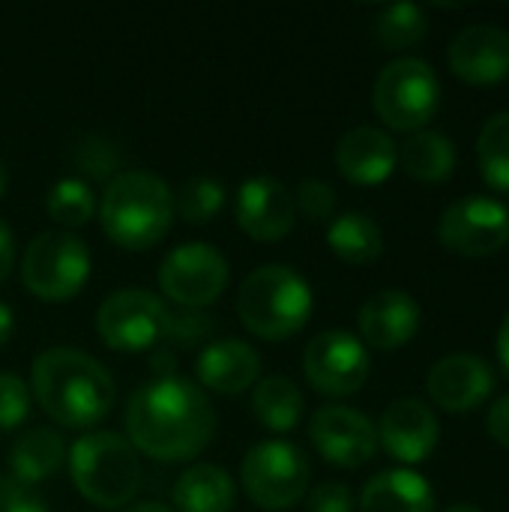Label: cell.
<instances>
[{"instance_id":"1","label":"cell","mask_w":509,"mask_h":512,"mask_svg":"<svg viewBox=\"0 0 509 512\" xmlns=\"http://www.w3.org/2000/svg\"><path fill=\"white\" fill-rule=\"evenodd\" d=\"M126 441L135 453L177 465L201 456L216 432V411L210 396L189 378L168 375L141 384L123 414Z\"/></svg>"},{"instance_id":"2","label":"cell","mask_w":509,"mask_h":512,"mask_svg":"<svg viewBox=\"0 0 509 512\" xmlns=\"http://www.w3.org/2000/svg\"><path fill=\"white\" fill-rule=\"evenodd\" d=\"M36 405L63 429H93L117 399L111 372L78 348H48L30 366Z\"/></svg>"},{"instance_id":"3","label":"cell","mask_w":509,"mask_h":512,"mask_svg":"<svg viewBox=\"0 0 509 512\" xmlns=\"http://www.w3.org/2000/svg\"><path fill=\"white\" fill-rule=\"evenodd\" d=\"M174 216V192L153 171H120L99 201L105 237L129 252L159 246L171 231Z\"/></svg>"},{"instance_id":"4","label":"cell","mask_w":509,"mask_h":512,"mask_svg":"<svg viewBox=\"0 0 509 512\" xmlns=\"http://www.w3.org/2000/svg\"><path fill=\"white\" fill-rule=\"evenodd\" d=\"M315 309L312 285L303 273L285 264H264L252 270L237 294V315L243 327L264 342H285L297 336Z\"/></svg>"},{"instance_id":"5","label":"cell","mask_w":509,"mask_h":512,"mask_svg":"<svg viewBox=\"0 0 509 512\" xmlns=\"http://www.w3.org/2000/svg\"><path fill=\"white\" fill-rule=\"evenodd\" d=\"M75 492L96 510H123L141 489L135 447L117 432H84L66 447Z\"/></svg>"},{"instance_id":"6","label":"cell","mask_w":509,"mask_h":512,"mask_svg":"<svg viewBox=\"0 0 509 512\" xmlns=\"http://www.w3.org/2000/svg\"><path fill=\"white\" fill-rule=\"evenodd\" d=\"M375 114L396 132H420L441 108V78L423 57L390 60L372 87Z\"/></svg>"},{"instance_id":"7","label":"cell","mask_w":509,"mask_h":512,"mask_svg":"<svg viewBox=\"0 0 509 512\" xmlns=\"http://www.w3.org/2000/svg\"><path fill=\"white\" fill-rule=\"evenodd\" d=\"M90 279V249L75 231H42L21 255L24 288L45 303H66Z\"/></svg>"},{"instance_id":"8","label":"cell","mask_w":509,"mask_h":512,"mask_svg":"<svg viewBox=\"0 0 509 512\" xmlns=\"http://www.w3.org/2000/svg\"><path fill=\"white\" fill-rule=\"evenodd\" d=\"M309 459L306 453L285 441L270 438L255 444L240 462V483L258 510H291L309 492Z\"/></svg>"},{"instance_id":"9","label":"cell","mask_w":509,"mask_h":512,"mask_svg":"<svg viewBox=\"0 0 509 512\" xmlns=\"http://www.w3.org/2000/svg\"><path fill=\"white\" fill-rule=\"evenodd\" d=\"M171 318L174 312L153 291L120 288L102 300L96 312V333L111 351L141 354L168 339Z\"/></svg>"},{"instance_id":"10","label":"cell","mask_w":509,"mask_h":512,"mask_svg":"<svg viewBox=\"0 0 509 512\" xmlns=\"http://www.w3.org/2000/svg\"><path fill=\"white\" fill-rule=\"evenodd\" d=\"M231 282L225 255L210 243H180L159 264V288L180 309L213 306Z\"/></svg>"},{"instance_id":"11","label":"cell","mask_w":509,"mask_h":512,"mask_svg":"<svg viewBox=\"0 0 509 512\" xmlns=\"http://www.w3.org/2000/svg\"><path fill=\"white\" fill-rule=\"evenodd\" d=\"M369 351L360 336L348 330H324L309 339L303 351V375L315 393L330 399L354 396L369 381Z\"/></svg>"},{"instance_id":"12","label":"cell","mask_w":509,"mask_h":512,"mask_svg":"<svg viewBox=\"0 0 509 512\" xmlns=\"http://www.w3.org/2000/svg\"><path fill=\"white\" fill-rule=\"evenodd\" d=\"M438 240L462 258H489L509 243V210L495 195H465L441 213Z\"/></svg>"},{"instance_id":"13","label":"cell","mask_w":509,"mask_h":512,"mask_svg":"<svg viewBox=\"0 0 509 512\" xmlns=\"http://www.w3.org/2000/svg\"><path fill=\"white\" fill-rule=\"evenodd\" d=\"M309 441L327 465L354 471L375 459L378 426L348 405H324L309 420Z\"/></svg>"},{"instance_id":"14","label":"cell","mask_w":509,"mask_h":512,"mask_svg":"<svg viewBox=\"0 0 509 512\" xmlns=\"http://www.w3.org/2000/svg\"><path fill=\"white\" fill-rule=\"evenodd\" d=\"M234 222L255 243H279L297 222L294 192L270 174H255L234 195Z\"/></svg>"},{"instance_id":"15","label":"cell","mask_w":509,"mask_h":512,"mask_svg":"<svg viewBox=\"0 0 509 512\" xmlns=\"http://www.w3.org/2000/svg\"><path fill=\"white\" fill-rule=\"evenodd\" d=\"M441 444V423L423 399H396L378 423V447L405 468L423 465Z\"/></svg>"},{"instance_id":"16","label":"cell","mask_w":509,"mask_h":512,"mask_svg":"<svg viewBox=\"0 0 509 512\" xmlns=\"http://www.w3.org/2000/svg\"><path fill=\"white\" fill-rule=\"evenodd\" d=\"M429 399L447 414L483 408L495 393V372L480 354H447L426 375Z\"/></svg>"},{"instance_id":"17","label":"cell","mask_w":509,"mask_h":512,"mask_svg":"<svg viewBox=\"0 0 509 512\" xmlns=\"http://www.w3.org/2000/svg\"><path fill=\"white\" fill-rule=\"evenodd\" d=\"M450 72L474 87H489L509 78V30L501 24H468L447 48Z\"/></svg>"},{"instance_id":"18","label":"cell","mask_w":509,"mask_h":512,"mask_svg":"<svg viewBox=\"0 0 509 512\" xmlns=\"http://www.w3.org/2000/svg\"><path fill=\"white\" fill-rule=\"evenodd\" d=\"M420 324V303L402 288H384L372 294L357 315V327L363 336L360 342L375 351H396L408 345L417 336Z\"/></svg>"},{"instance_id":"19","label":"cell","mask_w":509,"mask_h":512,"mask_svg":"<svg viewBox=\"0 0 509 512\" xmlns=\"http://www.w3.org/2000/svg\"><path fill=\"white\" fill-rule=\"evenodd\" d=\"M336 168L354 186H381L399 165V147L378 126H354L336 144Z\"/></svg>"},{"instance_id":"20","label":"cell","mask_w":509,"mask_h":512,"mask_svg":"<svg viewBox=\"0 0 509 512\" xmlns=\"http://www.w3.org/2000/svg\"><path fill=\"white\" fill-rule=\"evenodd\" d=\"M195 378L201 390H213L219 396H237L258 384L261 357L243 339H216L201 348L195 360Z\"/></svg>"},{"instance_id":"21","label":"cell","mask_w":509,"mask_h":512,"mask_svg":"<svg viewBox=\"0 0 509 512\" xmlns=\"http://www.w3.org/2000/svg\"><path fill=\"white\" fill-rule=\"evenodd\" d=\"M360 512H435V489L411 468H390L363 486Z\"/></svg>"},{"instance_id":"22","label":"cell","mask_w":509,"mask_h":512,"mask_svg":"<svg viewBox=\"0 0 509 512\" xmlns=\"http://www.w3.org/2000/svg\"><path fill=\"white\" fill-rule=\"evenodd\" d=\"M174 512H231L237 504L234 477L210 462L186 468L171 489Z\"/></svg>"},{"instance_id":"23","label":"cell","mask_w":509,"mask_h":512,"mask_svg":"<svg viewBox=\"0 0 509 512\" xmlns=\"http://www.w3.org/2000/svg\"><path fill=\"white\" fill-rule=\"evenodd\" d=\"M66 462V444L60 432L48 426H36L30 432H21L18 441L9 450V474L21 480L24 486H39L51 474H57Z\"/></svg>"},{"instance_id":"24","label":"cell","mask_w":509,"mask_h":512,"mask_svg":"<svg viewBox=\"0 0 509 512\" xmlns=\"http://www.w3.org/2000/svg\"><path fill=\"white\" fill-rule=\"evenodd\" d=\"M459 162L456 144L450 135L435 129H420L399 144V165L408 177L420 183H444L453 177Z\"/></svg>"},{"instance_id":"25","label":"cell","mask_w":509,"mask_h":512,"mask_svg":"<svg viewBox=\"0 0 509 512\" xmlns=\"http://www.w3.org/2000/svg\"><path fill=\"white\" fill-rule=\"evenodd\" d=\"M327 246L342 264L369 267L384 252V231L372 216L348 210L342 216H333V222L327 225Z\"/></svg>"},{"instance_id":"26","label":"cell","mask_w":509,"mask_h":512,"mask_svg":"<svg viewBox=\"0 0 509 512\" xmlns=\"http://www.w3.org/2000/svg\"><path fill=\"white\" fill-rule=\"evenodd\" d=\"M303 411H306V399L291 378L270 375V378L255 384L252 414L264 429H270L276 435L294 432L303 420Z\"/></svg>"},{"instance_id":"27","label":"cell","mask_w":509,"mask_h":512,"mask_svg":"<svg viewBox=\"0 0 509 512\" xmlns=\"http://www.w3.org/2000/svg\"><path fill=\"white\" fill-rule=\"evenodd\" d=\"M477 159L492 192L509 195V111L492 114L477 135Z\"/></svg>"},{"instance_id":"28","label":"cell","mask_w":509,"mask_h":512,"mask_svg":"<svg viewBox=\"0 0 509 512\" xmlns=\"http://www.w3.org/2000/svg\"><path fill=\"white\" fill-rule=\"evenodd\" d=\"M429 30V15L417 3H390L375 15V36L387 51L414 48Z\"/></svg>"},{"instance_id":"29","label":"cell","mask_w":509,"mask_h":512,"mask_svg":"<svg viewBox=\"0 0 509 512\" xmlns=\"http://www.w3.org/2000/svg\"><path fill=\"white\" fill-rule=\"evenodd\" d=\"M48 216L63 225V231L84 228L96 216V192L81 177H63L51 186L45 198Z\"/></svg>"},{"instance_id":"30","label":"cell","mask_w":509,"mask_h":512,"mask_svg":"<svg viewBox=\"0 0 509 512\" xmlns=\"http://www.w3.org/2000/svg\"><path fill=\"white\" fill-rule=\"evenodd\" d=\"M225 186L213 177H192L174 195V213L189 225H207L225 207Z\"/></svg>"},{"instance_id":"31","label":"cell","mask_w":509,"mask_h":512,"mask_svg":"<svg viewBox=\"0 0 509 512\" xmlns=\"http://www.w3.org/2000/svg\"><path fill=\"white\" fill-rule=\"evenodd\" d=\"M72 156H75L78 171L84 177H90V180H108L111 183L123 171L120 168L123 156H120L117 144L111 138H105V135H84L75 144V153Z\"/></svg>"},{"instance_id":"32","label":"cell","mask_w":509,"mask_h":512,"mask_svg":"<svg viewBox=\"0 0 509 512\" xmlns=\"http://www.w3.org/2000/svg\"><path fill=\"white\" fill-rule=\"evenodd\" d=\"M30 417V387L15 372H0V432H15Z\"/></svg>"},{"instance_id":"33","label":"cell","mask_w":509,"mask_h":512,"mask_svg":"<svg viewBox=\"0 0 509 512\" xmlns=\"http://www.w3.org/2000/svg\"><path fill=\"white\" fill-rule=\"evenodd\" d=\"M294 207L303 219H309L312 225L318 222H333L336 216V189L327 180L318 177H306L297 192H294Z\"/></svg>"},{"instance_id":"34","label":"cell","mask_w":509,"mask_h":512,"mask_svg":"<svg viewBox=\"0 0 509 512\" xmlns=\"http://www.w3.org/2000/svg\"><path fill=\"white\" fill-rule=\"evenodd\" d=\"M0 512H48V507L33 486H24L12 474H0Z\"/></svg>"},{"instance_id":"35","label":"cell","mask_w":509,"mask_h":512,"mask_svg":"<svg viewBox=\"0 0 509 512\" xmlns=\"http://www.w3.org/2000/svg\"><path fill=\"white\" fill-rule=\"evenodd\" d=\"M354 492L345 483H321L309 492L306 512H354Z\"/></svg>"},{"instance_id":"36","label":"cell","mask_w":509,"mask_h":512,"mask_svg":"<svg viewBox=\"0 0 509 512\" xmlns=\"http://www.w3.org/2000/svg\"><path fill=\"white\" fill-rule=\"evenodd\" d=\"M486 429H489V438L501 447L509 450V393L495 399L489 405V414H486Z\"/></svg>"},{"instance_id":"37","label":"cell","mask_w":509,"mask_h":512,"mask_svg":"<svg viewBox=\"0 0 509 512\" xmlns=\"http://www.w3.org/2000/svg\"><path fill=\"white\" fill-rule=\"evenodd\" d=\"M12 267H15V234H12V228L0 219V285L9 279Z\"/></svg>"},{"instance_id":"38","label":"cell","mask_w":509,"mask_h":512,"mask_svg":"<svg viewBox=\"0 0 509 512\" xmlns=\"http://www.w3.org/2000/svg\"><path fill=\"white\" fill-rule=\"evenodd\" d=\"M12 333H15V315H12V309L0 300V348L12 339Z\"/></svg>"},{"instance_id":"39","label":"cell","mask_w":509,"mask_h":512,"mask_svg":"<svg viewBox=\"0 0 509 512\" xmlns=\"http://www.w3.org/2000/svg\"><path fill=\"white\" fill-rule=\"evenodd\" d=\"M495 348H498V360H501V366L507 369V375H509V312H507V318H504V324H501V330H498V342H495Z\"/></svg>"},{"instance_id":"40","label":"cell","mask_w":509,"mask_h":512,"mask_svg":"<svg viewBox=\"0 0 509 512\" xmlns=\"http://www.w3.org/2000/svg\"><path fill=\"white\" fill-rule=\"evenodd\" d=\"M120 512H174L171 507H165V504H156V501H144V504H129V507H123Z\"/></svg>"},{"instance_id":"41","label":"cell","mask_w":509,"mask_h":512,"mask_svg":"<svg viewBox=\"0 0 509 512\" xmlns=\"http://www.w3.org/2000/svg\"><path fill=\"white\" fill-rule=\"evenodd\" d=\"M444 512H483L480 507H474V504H453V507H447Z\"/></svg>"},{"instance_id":"42","label":"cell","mask_w":509,"mask_h":512,"mask_svg":"<svg viewBox=\"0 0 509 512\" xmlns=\"http://www.w3.org/2000/svg\"><path fill=\"white\" fill-rule=\"evenodd\" d=\"M6 186H9V174H6V168H3V162H0V198L6 195Z\"/></svg>"}]
</instances>
